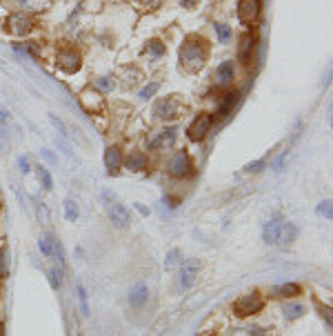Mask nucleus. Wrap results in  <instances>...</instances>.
<instances>
[{"mask_svg": "<svg viewBox=\"0 0 333 336\" xmlns=\"http://www.w3.org/2000/svg\"><path fill=\"white\" fill-rule=\"evenodd\" d=\"M78 296H80V305H82V312L89 314V305H87V290L82 285H78Z\"/></svg>", "mask_w": 333, "mask_h": 336, "instance_id": "2f4dec72", "label": "nucleus"}, {"mask_svg": "<svg viewBox=\"0 0 333 336\" xmlns=\"http://www.w3.org/2000/svg\"><path fill=\"white\" fill-rule=\"evenodd\" d=\"M33 27V20L29 18V13H11L9 20H7V31L16 33V36H25V33H29Z\"/></svg>", "mask_w": 333, "mask_h": 336, "instance_id": "20e7f679", "label": "nucleus"}, {"mask_svg": "<svg viewBox=\"0 0 333 336\" xmlns=\"http://www.w3.org/2000/svg\"><path fill=\"white\" fill-rule=\"evenodd\" d=\"M331 203H329V200H326V203H322V205H320V212H322V214H326V218H331V207H329Z\"/></svg>", "mask_w": 333, "mask_h": 336, "instance_id": "c9c22d12", "label": "nucleus"}, {"mask_svg": "<svg viewBox=\"0 0 333 336\" xmlns=\"http://www.w3.org/2000/svg\"><path fill=\"white\" fill-rule=\"evenodd\" d=\"M264 165V160H256V163L246 165V172H260V167Z\"/></svg>", "mask_w": 333, "mask_h": 336, "instance_id": "f704fd0d", "label": "nucleus"}, {"mask_svg": "<svg viewBox=\"0 0 333 336\" xmlns=\"http://www.w3.org/2000/svg\"><path fill=\"white\" fill-rule=\"evenodd\" d=\"M43 156H45L47 160H51V163H53V160H56V158H53V156H51V154H49V152H47V150L43 152Z\"/></svg>", "mask_w": 333, "mask_h": 336, "instance_id": "ea45409f", "label": "nucleus"}, {"mask_svg": "<svg viewBox=\"0 0 333 336\" xmlns=\"http://www.w3.org/2000/svg\"><path fill=\"white\" fill-rule=\"evenodd\" d=\"M142 5H147V7H151V9H156V7H160V3L162 0H140Z\"/></svg>", "mask_w": 333, "mask_h": 336, "instance_id": "e433bc0d", "label": "nucleus"}, {"mask_svg": "<svg viewBox=\"0 0 333 336\" xmlns=\"http://www.w3.org/2000/svg\"><path fill=\"white\" fill-rule=\"evenodd\" d=\"M211 125H213V116H211V114H200V116H196V120L189 125L186 134H189L191 140H200V138H204V134L211 129Z\"/></svg>", "mask_w": 333, "mask_h": 336, "instance_id": "39448f33", "label": "nucleus"}, {"mask_svg": "<svg viewBox=\"0 0 333 336\" xmlns=\"http://www.w3.org/2000/svg\"><path fill=\"white\" fill-rule=\"evenodd\" d=\"M233 80V65L231 63H222L218 67V71H216V83L218 85H229Z\"/></svg>", "mask_w": 333, "mask_h": 336, "instance_id": "a211bd4d", "label": "nucleus"}, {"mask_svg": "<svg viewBox=\"0 0 333 336\" xmlns=\"http://www.w3.org/2000/svg\"><path fill=\"white\" fill-rule=\"evenodd\" d=\"M5 120H7V114H5V111H0V123H5Z\"/></svg>", "mask_w": 333, "mask_h": 336, "instance_id": "a19ab883", "label": "nucleus"}, {"mask_svg": "<svg viewBox=\"0 0 333 336\" xmlns=\"http://www.w3.org/2000/svg\"><path fill=\"white\" fill-rule=\"evenodd\" d=\"M180 63L184 65L186 71H200L206 63V47L202 40L189 38L180 49Z\"/></svg>", "mask_w": 333, "mask_h": 336, "instance_id": "f257e3e1", "label": "nucleus"}, {"mask_svg": "<svg viewBox=\"0 0 333 336\" xmlns=\"http://www.w3.org/2000/svg\"><path fill=\"white\" fill-rule=\"evenodd\" d=\"M107 214H109L111 223L116 227H120V230L129 227V223H131V216H129V212H127V207L120 205V203H109V205H107Z\"/></svg>", "mask_w": 333, "mask_h": 336, "instance_id": "423d86ee", "label": "nucleus"}, {"mask_svg": "<svg viewBox=\"0 0 333 336\" xmlns=\"http://www.w3.org/2000/svg\"><path fill=\"white\" fill-rule=\"evenodd\" d=\"M251 49H253V33L249 31L246 36L240 40V49H238V56H240V60H246L249 58V53H251Z\"/></svg>", "mask_w": 333, "mask_h": 336, "instance_id": "412c9836", "label": "nucleus"}, {"mask_svg": "<svg viewBox=\"0 0 333 336\" xmlns=\"http://www.w3.org/2000/svg\"><path fill=\"white\" fill-rule=\"evenodd\" d=\"M169 172H171V176H176V178H186V176H191V174H193L191 156H189V154H186L184 150L178 152L176 156L171 158V163H169Z\"/></svg>", "mask_w": 333, "mask_h": 336, "instance_id": "7ed1b4c3", "label": "nucleus"}, {"mask_svg": "<svg viewBox=\"0 0 333 336\" xmlns=\"http://www.w3.org/2000/svg\"><path fill=\"white\" fill-rule=\"evenodd\" d=\"M198 274H200L198 258H189L184 265H180V287H191Z\"/></svg>", "mask_w": 333, "mask_h": 336, "instance_id": "6e6552de", "label": "nucleus"}, {"mask_svg": "<svg viewBox=\"0 0 333 336\" xmlns=\"http://www.w3.org/2000/svg\"><path fill=\"white\" fill-rule=\"evenodd\" d=\"M49 278H51V287H53V290H58V287H60V274H58V270H51Z\"/></svg>", "mask_w": 333, "mask_h": 336, "instance_id": "72a5a7b5", "label": "nucleus"}, {"mask_svg": "<svg viewBox=\"0 0 333 336\" xmlns=\"http://www.w3.org/2000/svg\"><path fill=\"white\" fill-rule=\"evenodd\" d=\"M53 243H56V240H51V238H40L38 240L40 252H43L45 256H51V254H53Z\"/></svg>", "mask_w": 333, "mask_h": 336, "instance_id": "393cba45", "label": "nucleus"}, {"mask_svg": "<svg viewBox=\"0 0 333 336\" xmlns=\"http://www.w3.org/2000/svg\"><path fill=\"white\" fill-rule=\"evenodd\" d=\"M56 65L65 71H78L80 69V53L76 49H63L56 58Z\"/></svg>", "mask_w": 333, "mask_h": 336, "instance_id": "0eeeda50", "label": "nucleus"}, {"mask_svg": "<svg viewBox=\"0 0 333 336\" xmlns=\"http://www.w3.org/2000/svg\"><path fill=\"white\" fill-rule=\"evenodd\" d=\"M147 47H149V51L153 53V56H162V53L167 51L164 45L160 43V40H149V45H147Z\"/></svg>", "mask_w": 333, "mask_h": 336, "instance_id": "bb28decb", "label": "nucleus"}, {"mask_svg": "<svg viewBox=\"0 0 333 336\" xmlns=\"http://www.w3.org/2000/svg\"><path fill=\"white\" fill-rule=\"evenodd\" d=\"M196 3H198V0H182V5H184V7H193Z\"/></svg>", "mask_w": 333, "mask_h": 336, "instance_id": "58836bf2", "label": "nucleus"}, {"mask_svg": "<svg viewBox=\"0 0 333 336\" xmlns=\"http://www.w3.org/2000/svg\"><path fill=\"white\" fill-rule=\"evenodd\" d=\"M53 3V0H20V5L29 11H43Z\"/></svg>", "mask_w": 333, "mask_h": 336, "instance_id": "4be33fe9", "label": "nucleus"}, {"mask_svg": "<svg viewBox=\"0 0 333 336\" xmlns=\"http://www.w3.org/2000/svg\"><path fill=\"white\" fill-rule=\"evenodd\" d=\"M156 116L158 118H164V120H173V118H178V114H180V105H178V100L176 96H171V98H164V100H160V103L156 105Z\"/></svg>", "mask_w": 333, "mask_h": 336, "instance_id": "1a4fd4ad", "label": "nucleus"}, {"mask_svg": "<svg viewBox=\"0 0 333 336\" xmlns=\"http://www.w3.org/2000/svg\"><path fill=\"white\" fill-rule=\"evenodd\" d=\"M282 225H284V220L276 216V218H271L269 223L264 225V230H262V238H264V243L266 245H278V238H280V232H282Z\"/></svg>", "mask_w": 333, "mask_h": 336, "instance_id": "9b49d317", "label": "nucleus"}, {"mask_svg": "<svg viewBox=\"0 0 333 336\" xmlns=\"http://www.w3.org/2000/svg\"><path fill=\"white\" fill-rule=\"evenodd\" d=\"M80 103L85 105L87 111H98V109H102L105 107V98L89 87V89H85L82 94H80Z\"/></svg>", "mask_w": 333, "mask_h": 336, "instance_id": "f8f14e48", "label": "nucleus"}, {"mask_svg": "<svg viewBox=\"0 0 333 336\" xmlns=\"http://www.w3.org/2000/svg\"><path fill=\"white\" fill-rule=\"evenodd\" d=\"M158 89H160V85H158V83H151V85H147L144 89L140 91V98H151V96H153V94H156Z\"/></svg>", "mask_w": 333, "mask_h": 336, "instance_id": "7c9ffc66", "label": "nucleus"}, {"mask_svg": "<svg viewBox=\"0 0 333 336\" xmlns=\"http://www.w3.org/2000/svg\"><path fill=\"white\" fill-rule=\"evenodd\" d=\"M7 272H9V260H7V250L3 247L0 250V278H5Z\"/></svg>", "mask_w": 333, "mask_h": 336, "instance_id": "a878e982", "label": "nucleus"}, {"mask_svg": "<svg viewBox=\"0 0 333 336\" xmlns=\"http://www.w3.org/2000/svg\"><path fill=\"white\" fill-rule=\"evenodd\" d=\"M200 336H216V334H213V332H202Z\"/></svg>", "mask_w": 333, "mask_h": 336, "instance_id": "79ce46f5", "label": "nucleus"}, {"mask_svg": "<svg viewBox=\"0 0 333 336\" xmlns=\"http://www.w3.org/2000/svg\"><path fill=\"white\" fill-rule=\"evenodd\" d=\"M98 87H100V89H105V91H111L113 87H116V83H113L111 76H105V78L98 80Z\"/></svg>", "mask_w": 333, "mask_h": 336, "instance_id": "c756f323", "label": "nucleus"}, {"mask_svg": "<svg viewBox=\"0 0 333 336\" xmlns=\"http://www.w3.org/2000/svg\"><path fill=\"white\" fill-rule=\"evenodd\" d=\"M127 167H129L131 172H142L144 167H147V156L142 152H131L129 156H127Z\"/></svg>", "mask_w": 333, "mask_h": 336, "instance_id": "f3484780", "label": "nucleus"}, {"mask_svg": "<svg viewBox=\"0 0 333 336\" xmlns=\"http://www.w3.org/2000/svg\"><path fill=\"white\" fill-rule=\"evenodd\" d=\"M38 174H40V178H43V185H45V190H51L53 187V180H51V174L45 170V167H40L38 170Z\"/></svg>", "mask_w": 333, "mask_h": 336, "instance_id": "c85d7f7f", "label": "nucleus"}, {"mask_svg": "<svg viewBox=\"0 0 333 336\" xmlns=\"http://www.w3.org/2000/svg\"><path fill=\"white\" fill-rule=\"evenodd\" d=\"M302 312H304V307L302 305H284V314H286V319H300L302 316Z\"/></svg>", "mask_w": 333, "mask_h": 336, "instance_id": "b1692460", "label": "nucleus"}, {"mask_svg": "<svg viewBox=\"0 0 333 336\" xmlns=\"http://www.w3.org/2000/svg\"><path fill=\"white\" fill-rule=\"evenodd\" d=\"M260 13V0H240L238 3V16L242 23H253Z\"/></svg>", "mask_w": 333, "mask_h": 336, "instance_id": "9d476101", "label": "nucleus"}, {"mask_svg": "<svg viewBox=\"0 0 333 336\" xmlns=\"http://www.w3.org/2000/svg\"><path fill=\"white\" fill-rule=\"evenodd\" d=\"M216 33H218V38L222 40V43H226V40L231 38V29L226 25H216Z\"/></svg>", "mask_w": 333, "mask_h": 336, "instance_id": "cd10ccee", "label": "nucleus"}, {"mask_svg": "<svg viewBox=\"0 0 333 336\" xmlns=\"http://www.w3.org/2000/svg\"><path fill=\"white\" fill-rule=\"evenodd\" d=\"M176 138H178V129L176 127H169V129H162L156 134V138L151 140V147L153 150H167V147H171L176 143Z\"/></svg>", "mask_w": 333, "mask_h": 336, "instance_id": "ddd939ff", "label": "nucleus"}, {"mask_svg": "<svg viewBox=\"0 0 333 336\" xmlns=\"http://www.w3.org/2000/svg\"><path fill=\"white\" fill-rule=\"evenodd\" d=\"M0 330H3V325H0Z\"/></svg>", "mask_w": 333, "mask_h": 336, "instance_id": "c03bdc74", "label": "nucleus"}, {"mask_svg": "<svg viewBox=\"0 0 333 336\" xmlns=\"http://www.w3.org/2000/svg\"><path fill=\"white\" fill-rule=\"evenodd\" d=\"M147 298H149V290H147V285L144 283H136L131 287V292H129V303L133 307H142L147 303Z\"/></svg>", "mask_w": 333, "mask_h": 336, "instance_id": "4468645a", "label": "nucleus"}, {"mask_svg": "<svg viewBox=\"0 0 333 336\" xmlns=\"http://www.w3.org/2000/svg\"><path fill=\"white\" fill-rule=\"evenodd\" d=\"M236 103H238V91H229V94L224 96V103L220 105L218 116H220V118H224L226 114H229V111L233 109V107H236Z\"/></svg>", "mask_w": 333, "mask_h": 336, "instance_id": "6ab92c4d", "label": "nucleus"}, {"mask_svg": "<svg viewBox=\"0 0 333 336\" xmlns=\"http://www.w3.org/2000/svg\"><path fill=\"white\" fill-rule=\"evenodd\" d=\"M0 210H3V196H0Z\"/></svg>", "mask_w": 333, "mask_h": 336, "instance_id": "37998d69", "label": "nucleus"}, {"mask_svg": "<svg viewBox=\"0 0 333 336\" xmlns=\"http://www.w3.org/2000/svg\"><path fill=\"white\" fill-rule=\"evenodd\" d=\"M78 214H80V212H78V205L73 203V200L67 198V200H65V216H67V220H76Z\"/></svg>", "mask_w": 333, "mask_h": 336, "instance_id": "5701e85b", "label": "nucleus"}, {"mask_svg": "<svg viewBox=\"0 0 333 336\" xmlns=\"http://www.w3.org/2000/svg\"><path fill=\"white\" fill-rule=\"evenodd\" d=\"M20 167H23V172H29V160H27V158H20Z\"/></svg>", "mask_w": 333, "mask_h": 336, "instance_id": "4c0bfd02", "label": "nucleus"}, {"mask_svg": "<svg viewBox=\"0 0 333 336\" xmlns=\"http://www.w3.org/2000/svg\"><path fill=\"white\" fill-rule=\"evenodd\" d=\"M178 256H180V250H171L169 252V256H167V270H171V267L178 263V260H180Z\"/></svg>", "mask_w": 333, "mask_h": 336, "instance_id": "473e14b6", "label": "nucleus"}, {"mask_svg": "<svg viewBox=\"0 0 333 336\" xmlns=\"http://www.w3.org/2000/svg\"><path fill=\"white\" fill-rule=\"evenodd\" d=\"M105 165H107V170H109V174H116L120 170V165H122V154H120L118 147H109V150H107Z\"/></svg>", "mask_w": 333, "mask_h": 336, "instance_id": "2eb2a0df", "label": "nucleus"}, {"mask_svg": "<svg viewBox=\"0 0 333 336\" xmlns=\"http://www.w3.org/2000/svg\"><path fill=\"white\" fill-rule=\"evenodd\" d=\"M296 225H291V223H284L282 225V232H280V238H278V245H289L293 238H296Z\"/></svg>", "mask_w": 333, "mask_h": 336, "instance_id": "aec40b11", "label": "nucleus"}, {"mask_svg": "<svg viewBox=\"0 0 333 336\" xmlns=\"http://www.w3.org/2000/svg\"><path fill=\"white\" fill-rule=\"evenodd\" d=\"M262 305H264V301L260 296V292L253 290V292L242 294V296L233 303V312H236L238 316H249V314H256L262 310Z\"/></svg>", "mask_w": 333, "mask_h": 336, "instance_id": "f03ea898", "label": "nucleus"}, {"mask_svg": "<svg viewBox=\"0 0 333 336\" xmlns=\"http://www.w3.org/2000/svg\"><path fill=\"white\" fill-rule=\"evenodd\" d=\"M273 294H276V296H282V298H293V296H298V294H302V287L298 283H284V285L273 287Z\"/></svg>", "mask_w": 333, "mask_h": 336, "instance_id": "dca6fc26", "label": "nucleus"}]
</instances>
